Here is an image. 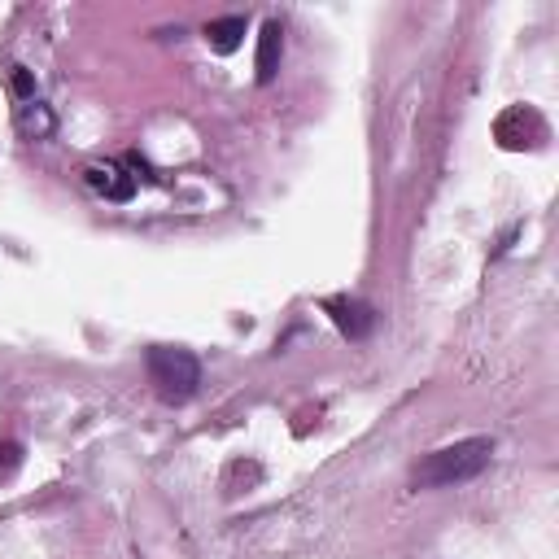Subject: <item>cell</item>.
<instances>
[{
	"mask_svg": "<svg viewBox=\"0 0 559 559\" xmlns=\"http://www.w3.org/2000/svg\"><path fill=\"white\" fill-rule=\"evenodd\" d=\"M494 455V442L490 437H468V442H455V446H442L433 450L420 468H415V485H459V481H472L485 472V463Z\"/></svg>",
	"mask_w": 559,
	"mask_h": 559,
	"instance_id": "obj_1",
	"label": "cell"
},
{
	"mask_svg": "<svg viewBox=\"0 0 559 559\" xmlns=\"http://www.w3.org/2000/svg\"><path fill=\"white\" fill-rule=\"evenodd\" d=\"M149 376L158 385L162 402H188L201 385V367L188 350H175V346H153L149 350Z\"/></svg>",
	"mask_w": 559,
	"mask_h": 559,
	"instance_id": "obj_2",
	"label": "cell"
},
{
	"mask_svg": "<svg viewBox=\"0 0 559 559\" xmlns=\"http://www.w3.org/2000/svg\"><path fill=\"white\" fill-rule=\"evenodd\" d=\"M328 315L337 319V328L346 332V337H354V341H363L367 332H372V324H376L372 306L354 302V297H332V302H328Z\"/></svg>",
	"mask_w": 559,
	"mask_h": 559,
	"instance_id": "obj_3",
	"label": "cell"
},
{
	"mask_svg": "<svg viewBox=\"0 0 559 559\" xmlns=\"http://www.w3.org/2000/svg\"><path fill=\"white\" fill-rule=\"evenodd\" d=\"M88 188H97L101 197H110V201H127L136 193V175H123V166L118 162H105V166H88Z\"/></svg>",
	"mask_w": 559,
	"mask_h": 559,
	"instance_id": "obj_4",
	"label": "cell"
},
{
	"mask_svg": "<svg viewBox=\"0 0 559 559\" xmlns=\"http://www.w3.org/2000/svg\"><path fill=\"white\" fill-rule=\"evenodd\" d=\"M280 53H284V31H280V22H267L263 35H258V83H271L276 79V70H280Z\"/></svg>",
	"mask_w": 559,
	"mask_h": 559,
	"instance_id": "obj_5",
	"label": "cell"
},
{
	"mask_svg": "<svg viewBox=\"0 0 559 559\" xmlns=\"http://www.w3.org/2000/svg\"><path fill=\"white\" fill-rule=\"evenodd\" d=\"M206 40H210V49L223 53V57L236 53L241 40H245V18H214L206 27Z\"/></svg>",
	"mask_w": 559,
	"mask_h": 559,
	"instance_id": "obj_6",
	"label": "cell"
},
{
	"mask_svg": "<svg viewBox=\"0 0 559 559\" xmlns=\"http://www.w3.org/2000/svg\"><path fill=\"white\" fill-rule=\"evenodd\" d=\"M18 132L22 136H31V140H44L53 132V110L44 101H27V105H18Z\"/></svg>",
	"mask_w": 559,
	"mask_h": 559,
	"instance_id": "obj_7",
	"label": "cell"
},
{
	"mask_svg": "<svg viewBox=\"0 0 559 559\" xmlns=\"http://www.w3.org/2000/svg\"><path fill=\"white\" fill-rule=\"evenodd\" d=\"M14 92H18V101H22V105L35 101V79H31V70H27V66H14Z\"/></svg>",
	"mask_w": 559,
	"mask_h": 559,
	"instance_id": "obj_8",
	"label": "cell"
}]
</instances>
